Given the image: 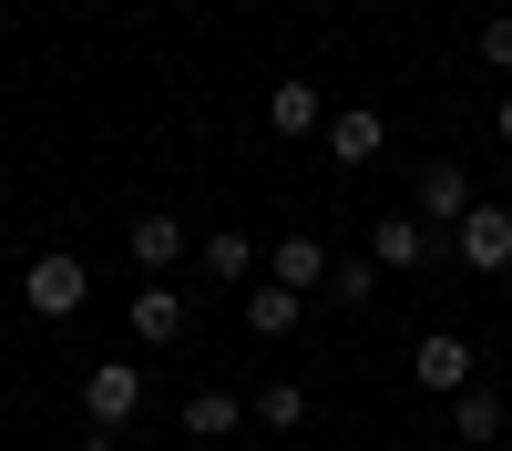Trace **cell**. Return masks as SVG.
Listing matches in <instances>:
<instances>
[{"mask_svg":"<svg viewBox=\"0 0 512 451\" xmlns=\"http://www.w3.org/2000/svg\"><path fill=\"white\" fill-rule=\"evenodd\" d=\"M472 205H482V195H472V175H461V154H441V164H420V185H410V216L431 226L441 246L461 236V216H472Z\"/></svg>","mask_w":512,"mask_h":451,"instance_id":"6da1fadb","label":"cell"},{"mask_svg":"<svg viewBox=\"0 0 512 451\" xmlns=\"http://www.w3.org/2000/svg\"><path fill=\"white\" fill-rule=\"evenodd\" d=\"M21 298H31V318H72L82 298H93V267L62 257V246H41V257L21 267Z\"/></svg>","mask_w":512,"mask_h":451,"instance_id":"7a4b0ae2","label":"cell"},{"mask_svg":"<svg viewBox=\"0 0 512 451\" xmlns=\"http://www.w3.org/2000/svg\"><path fill=\"white\" fill-rule=\"evenodd\" d=\"M82 410H93V431H123L144 410V369L134 359H93L82 369Z\"/></svg>","mask_w":512,"mask_h":451,"instance_id":"3957f363","label":"cell"},{"mask_svg":"<svg viewBox=\"0 0 512 451\" xmlns=\"http://www.w3.org/2000/svg\"><path fill=\"white\" fill-rule=\"evenodd\" d=\"M472 369H482V349L461 339V328H431V339L410 349V380H420V390H441V400H461V390H472Z\"/></svg>","mask_w":512,"mask_h":451,"instance_id":"277c9868","label":"cell"},{"mask_svg":"<svg viewBox=\"0 0 512 451\" xmlns=\"http://www.w3.org/2000/svg\"><path fill=\"white\" fill-rule=\"evenodd\" d=\"M451 257L472 267V277H502V267H512V205H492V195H482L472 216H461V236H451Z\"/></svg>","mask_w":512,"mask_h":451,"instance_id":"5b68a950","label":"cell"},{"mask_svg":"<svg viewBox=\"0 0 512 451\" xmlns=\"http://www.w3.org/2000/svg\"><path fill=\"white\" fill-rule=\"evenodd\" d=\"M369 257L390 267V277H410V267H431V257H441V236L420 226V216H369Z\"/></svg>","mask_w":512,"mask_h":451,"instance_id":"8992f818","label":"cell"},{"mask_svg":"<svg viewBox=\"0 0 512 451\" xmlns=\"http://www.w3.org/2000/svg\"><path fill=\"white\" fill-rule=\"evenodd\" d=\"M123 246H134V267H154V277H164V267L185 257V216H175V205H144V216L123 226Z\"/></svg>","mask_w":512,"mask_h":451,"instance_id":"52a82bcc","label":"cell"},{"mask_svg":"<svg viewBox=\"0 0 512 451\" xmlns=\"http://www.w3.org/2000/svg\"><path fill=\"white\" fill-rule=\"evenodd\" d=\"M134 339H144V349H175V339H185V298H175L164 277L134 287Z\"/></svg>","mask_w":512,"mask_h":451,"instance_id":"ba28073f","label":"cell"},{"mask_svg":"<svg viewBox=\"0 0 512 451\" xmlns=\"http://www.w3.org/2000/svg\"><path fill=\"white\" fill-rule=\"evenodd\" d=\"M267 123H277L287 144H297V134H328V103H318V82H297V72H287L277 93H267Z\"/></svg>","mask_w":512,"mask_h":451,"instance_id":"9c48e42d","label":"cell"},{"mask_svg":"<svg viewBox=\"0 0 512 451\" xmlns=\"http://www.w3.org/2000/svg\"><path fill=\"white\" fill-rule=\"evenodd\" d=\"M379 144H390V123H379L369 103L359 113H328V164H379Z\"/></svg>","mask_w":512,"mask_h":451,"instance_id":"30bf717a","label":"cell"},{"mask_svg":"<svg viewBox=\"0 0 512 451\" xmlns=\"http://www.w3.org/2000/svg\"><path fill=\"white\" fill-rule=\"evenodd\" d=\"M297 318H308V298H297V287H246V328H256V339H297Z\"/></svg>","mask_w":512,"mask_h":451,"instance_id":"8fae6325","label":"cell"},{"mask_svg":"<svg viewBox=\"0 0 512 451\" xmlns=\"http://www.w3.org/2000/svg\"><path fill=\"white\" fill-rule=\"evenodd\" d=\"M451 441H461V451H482V441H502V400H492L482 380H472V390L451 400Z\"/></svg>","mask_w":512,"mask_h":451,"instance_id":"7c38bea8","label":"cell"},{"mask_svg":"<svg viewBox=\"0 0 512 451\" xmlns=\"http://www.w3.org/2000/svg\"><path fill=\"white\" fill-rule=\"evenodd\" d=\"M328 267H338V257H328L318 236H287V246H277V287H297V298H308V287H328Z\"/></svg>","mask_w":512,"mask_h":451,"instance_id":"4fadbf2b","label":"cell"},{"mask_svg":"<svg viewBox=\"0 0 512 451\" xmlns=\"http://www.w3.org/2000/svg\"><path fill=\"white\" fill-rule=\"evenodd\" d=\"M236 421H246V400H236V390H195V400H185V431H195V441H226Z\"/></svg>","mask_w":512,"mask_h":451,"instance_id":"5bb4252c","label":"cell"},{"mask_svg":"<svg viewBox=\"0 0 512 451\" xmlns=\"http://www.w3.org/2000/svg\"><path fill=\"white\" fill-rule=\"evenodd\" d=\"M256 421H267V431H297V421H308V390H297V380H267V390H256Z\"/></svg>","mask_w":512,"mask_h":451,"instance_id":"9a60e30c","label":"cell"},{"mask_svg":"<svg viewBox=\"0 0 512 451\" xmlns=\"http://www.w3.org/2000/svg\"><path fill=\"white\" fill-rule=\"evenodd\" d=\"M369 267H379V257H338V267H328V308H369V287H379Z\"/></svg>","mask_w":512,"mask_h":451,"instance_id":"2e32d148","label":"cell"},{"mask_svg":"<svg viewBox=\"0 0 512 451\" xmlns=\"http://www.w3.org/2000/svg\"><path fill=\"white\" fill-rule=\"evenodd\" d=\"M256 267V246L236 236V226H216V236H205V277H246Z\"/></svg>","mask_w":512,"mask_h":451,"instance_id":"e0dca14e","label":"cell"},{"mask_svg":"<svg viewBox=\"0 0 512 451\" xmlns=\"http://www.w3.org/2000/svg\"><path fill=\"white\" fill-rule=\"evenodd\" d=\"M482 62H492V72H512V11H492V21H482Z\"/></svg>","mask_w":512,"mask_h":451,"instance_id":"ac0fdd59","label":"cell"},{"mask_svg":"<svg viewBox=\"0 0 512 451\" xmlns=\"http://www.w3.org/2000/svg\"><path fill=\"white\" fill-rule=\"evenodd\" d=\"M492 134H502V144H512V93H502V103H492Z\"/></svg>","mask_w":512,"mask_h":451,"instance_id":"d6986e66","label":"cell"},{"mask_svg":"<svg viewBox=\"0 0 512 451\" xmlns=\"http://www.w3.org/2000/svg\"><path fill=\"white\" fill-rule=\"evenodd\" d=\"M82 451H123V431H93V441H82Z\"/></svg>","mask_w":512,"mask_h":451,"instance_id":"ffe728a7","label":"cell"},{"mask_svg":"<svg viewBox=\"0 0 512 451\" xmlns=\"http://www.w3.org/2000/svg\"><path fill=\"white\" fill-rule=\"evenodd\" d=\"M0 205H11V185H0Z\"/></svg>","mask_w":512,"mask_h":451,"instance_id":"44dd1931","label":"cell"}]
</instances>
